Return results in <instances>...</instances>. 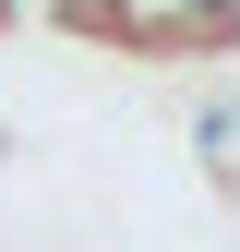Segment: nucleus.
<instances>
[{
	"label": "nucleus",
	"mask_w": 240,
	"mask_h": 252,
	"mask_svg": "<svg viewBox=\"0 0 240 252\" xmlns=\"http://www.w3.org/2000/svg\"><path fill=\"white\" fill-rule=\"evenodd\" d=\"M72 12L108 24V36H132V48H204V36H240L228 0H72Z\"/></svg>",
	"instance_id": "f257e3e1"
}]
</instances>
